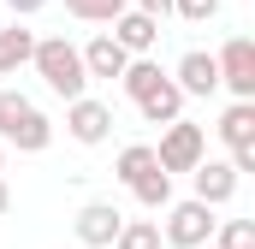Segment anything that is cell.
<instances>
[{
  "mask_svg": "<svg viewBox=\"0 0 255 249\" xmlns=\"http://www.w3.org/2000/svg\"><path fill=\"white\" fill-rule=\"evenodd\" d=\"M119 83H125V95H130V101H148V95H154V89L166 83V71H160L154 60H130Z\"/></svg>",
  "mask_w": 255,
  "mask_h": 249,
  "instance_id": "9a60e30c",
  "label": "cell"
},
{
  "mask_svg": "<svg viewBox=\"0 0 255 249\" xmlns=\"http://www.w3.org/2000/svg\"><path fill=\"white\" fill-rule=\"evenodd\" d=\"M214 208H202V202H172L166 208V226H160V244H172V249H202V244H214Z\"/></svg>",
  "mask_w": 255,
  "mask_h": 249,
  "instance_id": "277c9868",
  "label": "cell"
},
{
  "mask_svg": "<svg viewBox=\"0 0 255 249\" xmlns=\"http://www.w3.org/2000/svg\"><path fill=\"white\" fill-rule=\"evenodd\" d=\"M48 142H54V124H48V113H42L30 95H18V89H0V148L42 154Z\"/></svg>",
  "mask_w": 255,
  "mask_h": 249,
  "instance_id": "7a4b0ae2",
  "label": "cell"
},
{
  "mask_svg": "<svg viewBox=\"0 0 255 249\" xmlns=\"http://www.w3.org/2000/svg\"><path fill=\"white\" fill-rule=\"evenodd\" d=\"M77 54H83V71H89V77H125V65H130V54L107 36V30H101V36H89Z\"/></svg>",
  "mask_w": 255,
  "mask_h": 249,
  "instance_id": "8fae6325",
  "label": "cell"
},
{
  "mask_svg": "<svg viewBox=\"0 0 255 249\" xmlns=\"http://www.w3.org/2000/svg\"><path fill=\"white\" fill-rule=\"evenodd\" d=\"M190 184H196V202L202 208H226L238 196V172H232V160H202L190 172Z\"/></svg>",
  "mask_w": 255,
  "mask_h": 249,
  "instance_id": "30bf717a",
  "label": "cell"
},
{
  "mask_svg": "<svg viewBox=\"0 0 255 249\" xmlns=\"http://www.w3.org/2000/svg\"><path fill=\"white\" fill-rule=\"evenodd\" d=\"M202 249H214V244H202Z\"/></svg>",
  "mask_w": 255,
  "mask_h": 249,
  "instance_id": "484cf974",
  "label": "cell"
},
{
  "mask_svg": "<svg viewBox=\"0 0 255 249\" xmlns=\"http://www.w3.org/2000/svg\"><path fill=\"white\" fill-rule=\"evenodd\" d=\"M107 36H113V42H119V48H125L130 60H148V54H154V42H160V24H154V18H142V12H119V18H113V30H107Z\"/></svg>",
  "mask_w": 255,
  "mask_h": 249,
  "instance_id": "9c48e42d",
  "label": "cell"
},
{
  "mask_svg": "<svg viewBox=\"0 0 255 249\" xmlns=\"http://www.w3.org/2000/svg\"><path fill=\"white\" fill-rule=\"evenodd\" d=\"M6 6H12V18H36V12H42L48 0H6Z\"/></svg>",
  "mask_w": 255,
  "mask_h": 249,
  "instance_id": "603a6c76",
  "label": "cell"
},
{
  "mask_svg": "<svg viewBox=\"0 0 255 249\" xmlns=\"http://www.w3.org/2000/svg\"><path fill=\"white\" fill-rule=\"evenodd\" d=\"M208 160V130L190 119H172L160 130V148H154V166L166 172V178H178V172H196Z\"/></svg>",
  "mask_w": 255,
  "mask_h": 249,
  "instance_id": "3957f363",
  "label": "cell"
},
{
  "mask_svg": "<svg viewBox=\"0 0 255 249\" xmlns=\"http://www.w3.org/2000/svg\"><path fill=\"white\" fill-rule=\"evenodd\" d=\"M6 208H12V190H6V178H0V214H6Z\"/></svg>",
  "mask_w": 255,
  "mask_h": 249,
  "instance_id": "cb8c5ba5",
  "label": "cell"
},
{
  "mask_svg": "<svg viewBox=\"0 0 255 249\" xmlns=\"http://www.w3.org/2000/svg\"><path fill=\"white\" fill-rule=\"evenodd\" d=\"M36 54V30H24V24H6L0 30V77H12V71H24Z\"/></svg>",
  "mask_w": 255,
  "mask_h": 249,
  "instance_id": "4fadbf2b",
  "label": "cell"
},
{
  "mask_svg": "<svg viewBox=\"0 0 255 249\" xmlns=\"http://www.w3.org/2000/svg\"><path fill=\"white\" fill-rule=\"evenodd\" d=\"M30 65H36V77L48 83V95H60L65 107L89 95V71H83V54H77L71 36H36Z\"/></svg>",
  "mask_w": 255,
  "mask_h": 249,
  "instance_id": "6da1fadb",
  "label": "cell"
},
{
  "mask_svg": "<svg viewBox=\"0 0 255 249\" xmlns=\"http://www.w3.org/2000/svg\"><path fill=\"white\" fill-rule=\"evenodd\" d=\"M65 130H71V142L95 148V142H107V136H113V107H107V101H95V95H83V101H71V107H65Z\"/></svg>",
  "mask_w": 255,
  "mask_h": 249,
  "instance_id": "52a82bcc",
  "label": "cell"
},
{
  "mask_svg": "<svg viewBox=\"0 0 255 249\" xmlns=\"http://www.w3.org/2000/svg\"><path fill=\"white\" fill-rule=\"evenodd\" d=\"M119 226H125V214H119L113 202H83L77 220H71V232H77V244H83V249H113Z\"/></svg>",
  "mask_w": 255,
  "mask_h": 249,
  "instance_id": "8992f818",
  "label": "cell"
},
{
  "mask_svg": "<svg viewBox=\"0 0 255 249\" xmlns=\"http://www.w3.org/2000/svg\"><path fill=\"white\" fill-rule=\"evenodd\" d=\"M214 249H255V220H220L214 226Z\"/></svg>",
  "mask_w": 255,
  "mask_h": 249,
  "instance_id": "ffe728a7",
  "label": "cell"
},
{
  "mask_svg": "<svg viewBox=\"0 0 255 249\" xmlns=\"http://www.w3.org/2000/svg\"><path fill=\"white\" fill-rule=\"evenodd\" d=\"M113 249H160V220H125Z\"/></svg>",
  "mask_w": 255,
  "mask_h": 249,
  "instance_id": "ac0fdd59",
  "label": "cell"
},
{
  "mask_svg": "<svg viewBox=\"0 0 255 249\" xmlns=\"http://www.w3.org/2000/svg\"><path fill=\"white\" fill-rule=\"evenodd\" d=\"M172 12H178L184 24H214V18H220V0H172Z\"/></svg>",
  "mask_w": 255,
  "mask_h": 249,
  "instance_id": "44dd1931",
  "label": "cell"
},
{
  "mask_svg": "<svg viewBox=\"0 0 255 249\" xmlns=\"http://www.w3.org/2000/svg\"><path fill=\"white\" fill-rule=\"evenodd\" d=\"M0 172H6V148H0Z\"/></svg>",
  "mask_w": 255,
  "mask_h": 249,
  "instance_id": "d4e9b609",
  "label": "cell"
},
{
  "mask_svg": "<svg viewBox=\"0 0 255 249\" xmlns=\"http://www.w3.org/2000/svg\"><path fill=\"white\" fill-rule=\"evenodd\" d=\"M214 71H220V89H232V101H255V42L250 36H226L220 54H214Z\"/></svg>",
  "mask_w": 255,
  "mask_h": 249,
  "instance_id": "5b68a950",
  "label": "cell"
},
{
  "mask_svg": "<svg viewBox=\"0 0 255 249\" xmlns=\"http://www.w3.org/2000/svg\"><path fill=\"white\" fill-rule=\"evenodd\" d=\"M214 130H220L226 148H255V101H232Z\"/></svg>",
  "mask_w": 255,
  "mask_h": 249,
  "instance_id": "7c38bea8",
  "label": "cell"
},
{
  "mask_svg": "<svg viewBox=\"0 0 255 249\" xmlns=\"http://www.w3.org/2000/svg\"><path fill=\"white\" fill-rule=\"evenodd\" d=\"M166 77L178 83V95H184V101H190V95H214V89H220V71H214V54H208V48H190V54L172 65Z\"/></svg>",
  "mask_w": 255,
  "mask_h": 249,
  "instance_id": "ba28073f",
  "label": "cell"
},
{
  "mask_svg": "<svg viewBox=\"0 0 255 249\" xmlns=\"http://www.w3.org/2000/svg\"><path fill=\"white\" fill-rule=\"evenodd\" d=\"M130 196H136V208H148V214H166V208H172V178L154 166L142 184H130Z\"/></svg>",
  "mask_w": 255,
  "mask_h": 249,
  "instance_id": "2e32d148",
  "label": "cell"
},
{
  "mask_svg": "<svg viewBox=\"0 0 255 249\" xmlns=\"http://www.w3.org/2000/svg\"><path fill=\"white\" fill-rule=\"evenodd\" d=\"M65 12H71L77 24H113V18L125 12V0H65Z\"/></svg>",
  "mask_w": 255,
  "mask_h": 249,
  "instance_id": "d6986e66",
  "label": "cell"
},
{
  "mask_svg": "<svg viewBox=\"0 0 255 249\" xmlns=\"http://www.w3.org/2000/svg\"><path fill=\"white\" fill-rule=\"evenodd\" d=\"M113 172H119V184H142V178H148V172H154V148H148V142H130V148H119V166H113Z\"/></svg>",
  "mask_w": 255,
  "mask_h": 249,
  "instance_id": "e0dca14e",
  "label": "cell"
},
{
  "mask_svg": "<svg viewBox=\"0 0 255 249\" xmlns=\"http://www.w3.org/2000/svg\"><path fill=\"white\" fill-rule=\"evenodd\" d=\"M130 12H142V18H154V24H160V18H166V12H172V0H136V6H130Z\"/></svg>",
  "mask_w": 255,
  "mask_h": 249,
  "instance_id": "7402d4cb",
  "label": "cell"
},
{
  "mask_svg": "<svg viewBox=\"0 0 255 249\" xmlns=\"http://www.w3.org/2000/svg\"><path fill=\"white\" fill-rule=\"evenodd\" d=\"M136 113H142L148 124H172V119H184V95H178V83L166 77V83H160L148 101H136Z\"/></svg>",
  "mask_w": 255,
  "mask_h": 249,
  "instance_id": "5bb4252c",
  "label": "cell"
}]
</instances>
